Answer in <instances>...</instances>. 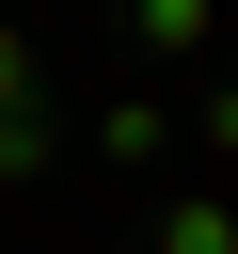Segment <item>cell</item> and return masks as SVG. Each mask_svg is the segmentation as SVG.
Wrapping results in <instances>:
<instances>
[{
    "mask_svg": "<svg viewBox=\"0 0 238 254\" xmlns=\"http://www.w3.org/2000/svg\"><path fill=\"white\" fill-rule=\"evenodd\" d=\"M63 143H79V159H111V175H159V159H175V95H159V79H127V95H95Z\"/></svg>",
    "mask_w": 238,
    "mask_h": 254,
    "instance_id": "obj_1",
    "label": "cell"
},
{
    "mask_svg": "<svg viewBox=\"0 0 238 254\" xmlns=\"http://www.w3.org/2000/svg\"><path fill=\"white\" fill-rule=\"evenodd\" d=\"M143 254H238V206H222V190H175V206L143 222Z\"/></svg>",
    "mask_w": 238,
    "mask_h": 254,
    "instance_id": "obj_3",
    "label": "cell"
},
{
    "mask_svg": "<svg viewBox=\"0 0 238 254\" xmlns=\"http://www.w3.org/2000/svg\"><path fill=\"white\" fill-rule=\"evenodd\" d=\"M32 175H63V111H16L0 127V190H32Z\"/></svg>",
    "mask_w": 238,
    "mask_h": 254,
    "instance_id": "obj_4",
    "label": "cell"
},
{
    "mask_svg": "<svg viewBox=\"0 0 238 254\" xmlns=\"http://www.w3.org/2000/svg\"><path fill=\"white\" fill-rule=\"evenodd\" d=\"M16 111H48V64H32V32L0 16V127H16Z\"/></svg>",
    "mask_w": 238,
    "mask_h": 254,
    "instance_id": "obj_5",
    "label": "cell"
},
{
    "mask_svg": "<svg viewBox=\"0 0 238 254\" xmlns=\"http://www.w3.org/2000/svg\"><path fill=\"white\" fill-rule=\"evenodd\" d=\"M190 143H222V159H238V79H206V111H190Z\"/></svg>",
    "mask_w": 238,
    "mask_h": 254,
    "instance_id": "obj_6",
    "label": "cell"
},
{
    "mask_svg": "<svg viewBox=\"0 0 238 254\" xmlns=\"http://www.w3.org/2000/svg\"><path fill=\"white\" fill-rule=\"evenodd\" d=\"M111 16H127V48H143V64H190V48L222 32V0H111Z\"/></svg>",
    "mask_w": 238,
    "mask_h": 254,
    "instance_id": "obj_2",
    "label": "cell"
}]
</instances>
